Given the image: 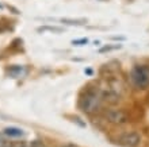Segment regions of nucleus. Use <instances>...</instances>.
I'll return each mask as SVG.
<instances>
[{"label": "nucleus", "mask_w": 149, "mask_h": 147, "mask_svg": "<svg viewBox=\"0 0 149 147\" xmlns=\"http://www.w3.org/2000/svg\"><path fill=\"white\" fill-rule=\"evenodd\" d=\"M100 101H102V95L100 93L95 92V90H88L80 100V108L84 113L91 115V113L96 112L99 109Z\"/></svg>", "instance_id": "f257e3e1"}, {"label": "nucleus", "mask_w": 149, "mask_h": 147, "mask_svg": "<svg viewBox=\"0 0 149 147\" xmlns=\"http://www.w3.org/2000/svg\"><path fill=\"white\" fill-rule=\"evenodd\" d=\"M130 81L137 89H145L149 85V68L146 65H136L130 72Z\"/></svg>", "instance_id": "f03ea898"}, {"label": "nucleus", "mask_w": 149, "mask_h": 147, "mask_svg": "<svg viewBox=\"0 0 149 147\" xmlns=\"http://www.w3.org/2000/svg\"><path fill=\"white\" fill-rule=\"evenodd\" d=\"M106 119L109 123L117 124V126H121V124H125L129 121V116L123 109H110V111H107Z\"/></svg>", "instance_id": "7ed1b4c3"}, {"label": "nucleus", "mask_w": 149, "mask_h": 147, "mask_svg": "<svg viewBox=\"0 0 149 147\" xmlns=\"http://www.w3.org/2000/svg\"><path fill=\"white\" fill-rule=\"evenodd\" d=\"M140 142H141V136L136 131L125 132L118 139V143L123 147H137L140 144Z\"/></svg>", "instance_id": "20e7f679"}, {"label": "nucleus", "mask_w": 149, "mask_h": 147, "mask_svg": "<svg viewBox=\"0 0 149 147\" xmlns=\"http://www.w3.org/2000/svg\"><path fill=\"white\" fill-rule=\"evenodd\" d=\"M4 134L7 136H12V138H19V136L23 135V131L16 127H7L4 130Z\"/></svg>", "instance_id": "39448f33"}, {"label": "nucleus", "mask_w": 149, "mask_h": 147, "mask_svg": "<svg viewBox=\"0 0 149 147\" xmlns=\"http://www.w3.org/2000/svg\"><path fill=\"white\" fill-rule=\"evenodd\" d=\"M54 32V34H60L63 32L64 28L63 27H57V26H41L38 27V32Z\"/></svg>", "instance_id": "423d86ee"}, {"label": "nucleus", "mask_w": 149, "mask_h": 147, "mask_svg": "<svg viewBox=\"0 0 149 147\" xmlns=\"http://www.w3.org/2000/svg\"><path fill=\"white\" fill-rule=\"evenodd\" d=\"M61 23L69 24V26H83V24L87 23L86 19H69V18H64V19H60Z\"/></svg>", "instance_id": "0eeeda50"}, {"label": "nucleus", "mask_w": 149, "mask_h": 147, "mask_svg": "<svg viewBox=\"0 0 149 147\" xmlns=\"http://www.w3.org/2000/svg\"><path fill=\"white\" fill-rule=\"evenodd\" d=\"M121 45H110V46H104L102 47L99 53H107V51H113V50H118V49H121Z\"/></svg>", "instance_id": "6e6552de"}, {"label": "nucleus", "mask_w": 149, "mask_h": 147, "mask_svg": "<svg viewBox=\"0 0 149 147\" xmlns=\"http://www.w3.org/2000/svg\"><path fill=\"white\" fill-rule=\"evenodd\" d=\"M73 45H76V46H83V45H87L88 43V39L87 38H81V39H74L73 42Z\"/></svg>", "instance_id": "1a4fd4ad"}, {"label": "nucleus", "mask_w": 149, "mask_h": 147, "mask_svg": "<svg viewBox=\"0 0 149 147\" xmlns=\"http://www.w3.org/2000/svg\"><path fill=\"white\" fill-rule=\"evenodd\" d=\"M6 146V142H4V139L1 138V135H0V147H4Z\"/></svg>", "instance_id": "9d476101"}, {"label": "nucleus", "mask_w": 149, "mask_h": 147, "mask_svg": "<svg viewBox=\"0 0 149 147\" xmlns=\"http://www.w3.org/2000/svg\"><path fill=\"white\" fill-rule=\"evenodd\" d=\"M64 147H79V146H76V144H72V143H69V144H65Z\"/></svg>", "instance_id": "9b49d317"}, {"label": "nucleus", "mask_w": 149, "mask_h": 147, "mask_svg": "<svg viewBox=\"0 0 149 147\" xmlns=\"http://www.w3.org/2000/svg\"><path fill=\"white\" fill-rule=\"evenodd\" d=\"M20 147H26V144H22V146H20Z\"/></svg>", "instance_id": "f8f14e48"}, {"label": "nucleus", "mask_w": 149, "mask_h": 147, "mask_svg": "<svg viewBox=\"0 0 149 147\" xmlns=\"http://www.w3.org/2000/svg\"><path fill=\"white\" fill-rule=\"evenodd\" d=\"M0 8H1V4H0Z\"/></svg>", "instance_id": "ddd939ff"}]
</instances>
